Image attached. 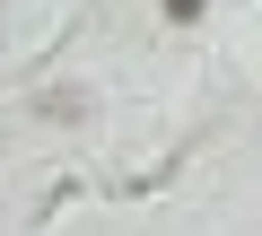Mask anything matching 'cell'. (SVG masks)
Masks as SVG:
<instances>
[{"label":"cell","instance_id":"cell-1","mask_svg":"<svg viewBox=\"0 0 262 236\" xmlns=\"http://www.w3.org/2000/svg\"><path fill=\"white\" fill-rule=\"evenodd\" d=\"M201 9H210V0H166V18H175V27H192Z\"/></svg>","mask_w":262,"mask_h":236}]
</instances>
